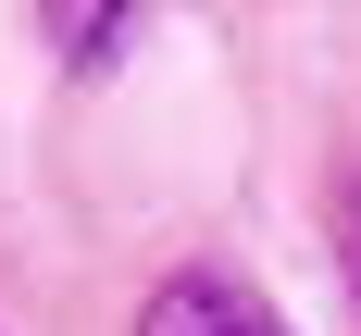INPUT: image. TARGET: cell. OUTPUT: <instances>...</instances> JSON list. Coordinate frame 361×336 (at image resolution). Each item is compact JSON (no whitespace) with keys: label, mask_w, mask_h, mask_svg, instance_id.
Listing matches in <instances>:
<instances>
[{"label":"cell","mask_w":361,"mask_h":336,"mask_svg":"<svg viewBox=\"0 0 361 336\" xmlns=\"http://www.w3.org/2000/svg\"><path fill=\"white\" fill-rule=\"evenodd\" d=\"M137 336H299V324L250 287V274H224V261H187V274H162V287L137 299Z\"/></svg>","instance_id":"1"},{"label":"cell","mask_w":361,"mask_h":336,"mask_svg":"<svg viewBox=\"0 0 361 336\" xmlns=\"http://www.w3.org/2000/svg\"><path fill=\"white\" fill-rule=\"evenodd\" d=\"M336 249H349V287H361V175L336 187Z\"/></svg>","instance_id":"3"},{"label":"cell","mask_w":361,"mask_h":336,"mask_svg":"<svg viewBox=\"0 0 361 336\" xmlns=\"http://www.w3.org/2000/svg\"><path fill=\"white\" fill-rule=\"evenodd\" d=\"M149 13H162V0H37V37L63 50V75H112L125 50H137Z\"/></svg>","instance_id":"2"}]
</instances>
